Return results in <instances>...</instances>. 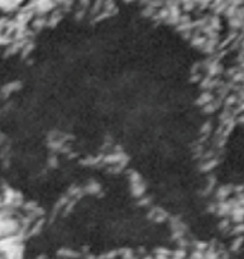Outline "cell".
<instances>
[]
</instances>
